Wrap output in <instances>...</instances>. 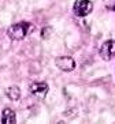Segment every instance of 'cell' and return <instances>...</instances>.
<instances>
[{"label":"cell","instance_id":"4","mask_svg":"<svg viewBox=\"0 0 115 124\" xmlns=\"http://www.w3.org/2000/svg\"><path fill=\"white\" fill-rule=\"evenodd\" d=\"M114 52H115V44L112 40H108L106 41V42H103L100 46V49H99V55H100V57L103 59V60H106V62H110L112 59V56H114Z\"/></svg>","mask_w":115,"mask_h":124},{"label":"cell","instance_id":"1","mask_svg":"<svg viewBox=\"0 0 115 124\" xmlns=\"http://www.w3.org/2000/svg\"><path fill=\"white\" fill-rule=\"evenodd\" d=\"M33 25L30 22H19V23H14L8 27L7 30V36L14 41H21L23 38H26V36L32 31Z\"/></svg>","mask_w":115,"mask_h":124},{"label":"cell","instance_id":"7","mask_svg":"<svg viewBox=\"0 0 115 124\" xmlns=\"http://www.w3.org/2000/svg\"><path fill=\"white\" fill-rule=\"evenodd\" d=\"M6 95L11 101H18L21 98V89L18 86H10V87L6 90Z\"/></svg>","mask_w":115,"mask_h":124},{"label":"cell","instance_id":"6","mask_svg":"<svg viewBox=\"0 0 115 124\" xmlns=\"http://www.w3.org/2000/svg\"><path fill=\"white\" fill-rule=\"evenodd\" d=\"M1 123L3 124H15L17 123V113L11 108H4L1 110Z\"/></svg>","mask_w":115,"mask_h":124},{"label":"cell","instance_id":"3","mask_svg":"<svg viewBox=\"0 0 115 124\" xmlns=\"http://www.w3.org/2000/svg\"><path fill=\"white\" fill-rule=\"evenodd\" d=\"M55 64L63 72H71L75 68V60L71 56H60V57H56Z\"/></svg>","mask_w":115,"mask_h":124},{"label":"cell","instance_id":"8","mask_svg":"<svg viewBox=\"0 0 115 124\" xmlns=\"http://www.w3.org/2000/svg\"><path fill=\"white\" fill-rule=\"evenodd\" d=\"M51 33H52V27H44L43 29V31H41V37H43V40H47V38H49L51 37Z\"/></svg>","mask_w":115,"mask_h":124},{"label":"cell","instance_id":"2","mask_svg":"<svg viewBox=\"0 0 115 124\" xmlns=\"http://www.w3.org/2000/svg\"><path fill=\"white\" fill-rule=\"evenodd\" d=\"M93 11V3L90 0H77L73 7V12L80 18L88 16Z\"/></svg>","mask_w":115,"mask_h":124},{"label":"cell","instance_id":"5","mask_svg":"<svg viewBox=\"0 0 115 124\" xmlns=\"http://www.w3.org/2000/svg\"><path fill=\"white\" fill-rule=\"evenodd\" d=\"M48 90L49 87L45 82H34V83L30 85V93L36 97H38V98H44L48 93Z\"/></svg>","mask_w":115,"mask_h":124}]
</instances>
